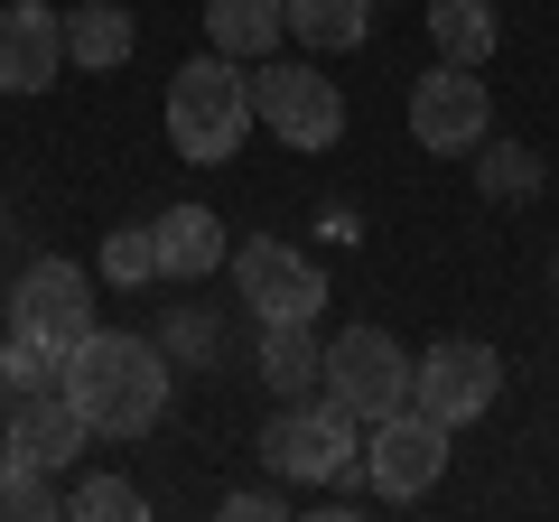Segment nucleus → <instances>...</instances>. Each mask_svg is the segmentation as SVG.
<instances>
[{
  "label": "nucleus",
  "mask_w": 559,
  "mask_h": 522,
  "mask_svg": "<svg viewBox=\"0 0 559 522\" xmlns=\"http://www.w3.org/2000/svg\"><path fill=\"white\" fill-rule=\"evenodd\" d=\"M10 439H20L28 466H47V476H57V466L84 458L94 420L75 411V392H66V382H38V392H20V402H10Z\"/></svg>",
  "instance_id": "nucleus-12"
},
{
  "label": "nucleus",
  "mask_w": 559,
  "mask_h": 522,
  "mask_svg": "<svg viewBox=\"0 0 559 522\" xmlns=\"http://www.w3.org/2000/svg\"><path fill=\"white\" fill-rule=\"evenodd\" d=\"M261 466H271L280 485H336L355 476V420H345L336 402H280L271 420H261Z\"/></svg>",
  "instance_id": "nucleus-3"
},
{
  "label": "nucleus",
  "mask_w": 559,
  "mask_h": 522,
  "mask_svg": "<svg viewBox=\"0 0 559 522\" xmlns=\"http://www.w3.org/2000/svg\"><path fill=\"white\" fill-rule=\"evenodd\" d=\"M131 47H140V20L121 10V0H84V10H66V66L112 75V66H131Z\"/></svg>",
  "instance_id": "nucleus-13"
},
{
  "label": "nucleus",
  "mask_w": 559,
  "mask_h": 522,
  "mask_svg": "<svg viewBox=\"0 0 559 522\" xmlns=\"http://www.w3.org/2000/svg\"><path fill=\"white\" fill-rule=\"evenodd\" d=\"M280 28H289V0H205V47L215 57H280Z\"/></svg>",
  "instance_id": "nucleus-15"
},
{
  "label": "nucleus",
  "mask_w": 559,
  "mask_h": 522,
  "mask_svg": "<svg viewBox=\"0 0 559 522\" xmlns=\"http://www.w3.org/2000/svg\"><path fill=\"white\" fill-rule=\"evenodd\" d=\"M271 513H289V485H242V495H224V522H271Z\"/></svg>",
  "instance_id": "nucleus-25"
},
{
  "label": "nucleus",
  "mask_w": 559,
  "mask_h": 522,
  "mask_svg": "<svg viewBox=\"0 0 559 522\" xmlns=\"http://www.w3.org/2000/svg\"><path fill=\"white\" fill-rule=\"evenodd\" d=\"M10 327H28L38 345H57V355H75L84 336H94V271L84 261H28L20 289H10Z\"/></svg>",
  "instance_id": "nucleus-8"
},
{
  "label": "nucleus",
  "mask_w": 559,
  "mask_h": 522,
  "mask_svg": "<svg viewBox=\"0 0 559 522\" xmlns=\"http://www.w3.org/2000/svg\"><path fill=\"white\" fill-rule=\"evenodd\" d=\"M476 187H485L495 205H532V197H540V150H522V141H485Z\"/></svg>",
  "instance_id": "nucleus-20"
},
{
  "label": "nucleus",
  "mask_w": 559,
  "mask_h": 522,
  "mask_svg": "<svg viewBox=\"0 0 559 522\" xmlns=\"http://www.w3.org/2000/svg\"><path fill=\"white\" fill-rule=\"evenodd\" d=\"M364 476H373L382 503H419L429 485L448 476V429L429 420L419 402H401L392 420H373V448H364Z\"/></svg>",
  "instance_id": "nucleus-9"
},
{
  "label": "nucleus",
  "mask_w": 559,
  "mask_h": 522,
  "mask_svg": "<svg viewBox=\"0 0 559 522\" xmlns=\"http://www.w3.org/2000/svg\"><path fill=\"white\" fill-rule=\"evenodd\" d=\"M38 382H66V355L38 345L28 327H10V336H0V411L20 402V392H38Z\"/></svg>",
  "instance_id": "nucleus-19"
},
{
  "label": "nucleus",
  "mask_w": 559,
  "mask_h": 522,
  "mask_svg": "<svg viewBox=\"0 0 559 522\" xmlns=\"http://www.w3.org/2000/svg\"><path fill=\"white\" fill-rule=\"evenodd\" d=\"M150 234H159V281H178V289H197L205 271L224 261V224L205 215V205H168Z\"/></svg>",
  "instance_id": "nucleus-14"
},
{
  "label": "nucleus",
  "mask_w": 559,
  "mask_h": 522,
  "mask_svg": "<svg viewBox=\"0 0 559 522\" xmlns=\"http://www.w3.org/2000/svg\"><path fill=\"white\" fill-rule=\"evenodd\" d=\"M10 458H20V439H10V411H0V466H10Z\"/></svg>",
  "instance_id": "nucleus-26"
},
{
  "label": "nucleus",
  "mask_w": 559,
  "mask_h": 522,
  "mask_svg": "<svg viewBox=\"0 0 559 522\" xmlns=\"http://www.w3.org/2000/svg\"><path fill=\"white\" fill-rule=\"evenodd\" d=\"M429 47H439L448 66H485V57L503 47L495 0H429Z\"/></svg>",
  "instance_id": "nucleus-16"
},
{
  "label": "nucleus",
  "mask_w": 559,
  "mask_h": 522,
  "mask_svg": "<svg viewBox=\"0 0 559 522\" xmlns=\"http://www.w3.org/2000/svg\"><path fill=\"white\" fill-rule=\"evenodd\" d=\"M57 513H66V485L47 466H28V458L0 466V522H57Z\"/></svg>",
  "instance_id": "nucleus-21"
},
{
  "label": "nucleus",
  "mask_w": 559,
  "mask_h": 522,
  "mask_svg": "<svg viewBox=\"0 0 559 522\" xmlns=\"http://www.w3.org/2000/svg\"><path fill=\"white\" fill-rule=\"evenodd\" d=\"M261 382H271L280 402L318 392V382H326V345H318V327H261Z\"/></svg>",
  "instance_id": "nucleus-17"
},
{
  "label": "nucleus",
  "mask_w": 559,
  "mask_h": 522,
  "mask_svg": "<svg viewBox=\"0 0 559 522\" xmlns=\"http://www.w3.org/2000/svg\"><path fill=\"white\" fill-rule=\"evenodd\" d=\"M66 392H75V411L94 420V439H140V429H159V411H168V345L131 336V327H94V336L66 355Z\"/></svg>",
  "instance_id": "nucleus-1"
},
{
  "label": "nucleus",
  "mask_w": 559,
  "mask_h": 522,
  "mask_svg": "<svg viewBox=\"0 0 559 522\" xmlns=\"http://www.w3.org/2000/svg\"><path fill=\"white\" fill-rule=\"evenodd\" d=\"M57 66H66V10L10 0V10H0V94H47Z\"/></svg>",
  "instance_id": "nucleus-11"
},
{
  "label": "nucleus",
  "mask_w": 559,
  "mask_h": 522,
  "mask_svg": "<svg viewBox=\"0 0 559 522\" xmlns=\"http://www.w3.org/2000/svg\"><path fill=\"white\" fill-rule=\"evenodd\" d=\"M0 215H10V205H0Z\"/></svg>",
  "instance_id": "nucleus-27"
},
{
  "label": "nucleus",
  "mask_w": 559,
  "mask_h": 522,
  "mask_svg": "<svg viewBox=\"0 0 559 522\" xmlns=\"http://www.w3.org/2000/svg\"><path fill=\"white\" fill-rule=\"evenodd\" d=\"M159 345H168V364H205L215 355V308H168V327H159Z\"/></svg>",
  "instance_id": "nucleus-24"
},
{
  "label": "nucleus",
  "mask_w": 559,
  "mask_h": 522,
  "mask_svg": "<svg viewBox=\"0 0 559 522\" xmlns=\"http://www.w3.org/2000/svg\"><path fill=\"white\" fill-rule=\"evenodd\" d=\"M485 131H495V94L476 84V66L439 57L411 84V141L419 150H485Z\"/></svg>",
  "instance_id": "nucleus-10"
},
{
  "label": "nucleus",
  "mask_w": 559,
  "mask_h": 522,
  "mask_svg": "<svg viewBox=\"0 0 559 522\" xmlns=\"http://www.w3.org/2000/svg\"><path fill=\"white\" fill-rule=\"evenodd\" d=\"M252 121L289 150H336L345 141V94L318 66H261L252 75Z\"/></svg>",
  "instance_id": "nucleus-7"
},
{
  "label": "nucleus",
  "mask_w": 559,
  "mask_h": 522,
  "mask_svg": "<svg viewBox=\"0 0 559 522\" xmlns=\"http://www.w3.org/2000/svg\"><path fill=\"white\" fill-rule=\"evenodd\" d=\"M103 281H121V289L159 281V234H150V224H121V234H103Z\"/></svg>",
  "instance_id": "nucleus-23"
},
{
  "label": "nucleus",
  "mask_w": 559,
  "mask_h": 522,
  "mask_svg": "<svg viewBox=\"0 0 559 522\" xmlns=\"http://www.w3.org/2000/svg\"><path fill=\"white\" fill-rule=\"evenodd\" d=\"M150 503H140V485H121V476H84V485H66V522H140Z\"/></svg>",
  "instance_id": "nucleus-22"
},
{
  "label": "nucleus",
  "mask_w": 559,
  "mask_h": 522,
  "mask_svg": "<svg viewBox=\"0 0 559 522\" xmlns=\"http://www.w3.org/2000/svg\"><path fill=\"white\" fill-rule=\"evenodd\" d=\"M411 402L429 411L439 429L485 420V411L503 402V355H495V345H476V336H439L429 355L411 364Z\"/></svg>",
  "instance_id": "nucleus-6"
},
{
  "label": "nucleus",
  "mask_w": 559,
  "mask_h": 522,
  "mask_svg": "<svg viewBox=\"0 0 559 522\" xmlns=\"http://www.w3.org/2000/svg\"><path fill=\"white\" fill-rule=\"evenodd\" d=\"M289 38L336 57V47H364L373 38V0H289Z\"/></svg>",
  "instance_id": "nucleus-18"
},
{
  "label": "nucleus",
  "mask_w": 559,
  "mask_h": 522,
  "mask_svg": "<svg viewBox=\"0 0 559 522\" xmlns=\"http://www.w3.org/2000/svg\"><path fill=\"white\" fill-rule=\"evenodd\" d=\"M234 289L261 327H318V308H326V271L280 234H252L234 252Z\"/></svg>",
  "instance_id": "nucleus-5"
},
{
  "label": "nucleus",
  "mask_w": 559,
  "mask_h": 522,
  "mask_svg": "<svg viewBox=\"0 0 559 522\" xmlns=\"http://www.w3.org/2000/svg\"><path fill=\"white\" fill-rule=\"evenodd\" d=\"M495 10H503V0H495Z\"/></svg>",
  "instance_id": "nucleus-28"
},
{
  "label": "nucleus",
  "mask_w": 559,
  "mask_h": 522,
  "mask_svg": "<svg viewBox=\"0 0 559 522\" xmlns=\"http://www.w3.org/2000/svg\"><path fill=\"white\" fill-rule=\"evenodd\" d=\"M242 131H252V75H242L234 57H187L178 75H168V150L197 168H224L242 150Z\"/></svg>",
  "instance_id": "nucleus-2"
},
{
  "label": "nucleus",
  "mask_w": 559,
  "mask_h": 522,
  "mask_svg": "<svg viewBox=\"0 0 559 522\" xmlns=\"http://www.w3.org/2000/svg\"><path fill=\"white\" fill-rule=\"evenodd\" d=\"M318 392L355 429H373V420H392V411L411 402V355H401L382 327H345V336L326 345V382H318Z\"/></svg>",
  "instance_id": "nucleus-4"
}]
</instances>
